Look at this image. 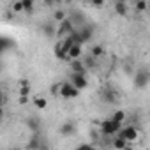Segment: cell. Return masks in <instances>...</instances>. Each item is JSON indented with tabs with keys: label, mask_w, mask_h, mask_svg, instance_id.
Returning <instances> with one entry per match:
<instances>
[{
	"label": "cell",
	"mask_w": 150,
	"mask_h": 150,
	"mask_svg": "<svg viewBox=\"0 0 150 150\" xmlns=\"http://www.w3.org/2000/svg\"><path fill=\"white\" fill-rule=\"evenodd\" d=\"M80 96V90L74 87L71 81H62V85H60V97L62 99H74V97H78Z\"/></svg>",
	"instance_id": "cell-1"
},
{
	"label": "cell",
	"mask_w": 150,
	"mask_h": 150,
	"mask_svg": "<svg viewBox=\"0 0 150 150\" xmlns=\"http://www.w3.org/2000/svg\"><path fill=\"white\" fill-rule=\"evenodd\" d=\"M101 131H103V134H106V136H113V134H118V132L122 131V124L115 122L113 118H108V120L101 122Z\"/></svg>",
	"instance_id": "cell-2"
},
{
	"label": "cell",
	"mask_w": 150,
	"mask_h": 150,
	"mask_svg": "<svg viewBox=\"0 0 150 150\" xmlns=\"http://www.w3.org/2000/svg\"><path fill=\"white\" fill-rule=\"evenodd\" d=\"M118 136H122L127 143H136L141 134H139V131L134 125H127V127H122V131L118 132Z\"/></svg>",
	"instance_id": "cell-3"
},
{
	"label": "cell",
	"mask_w": 150,
	"mask_h": 150,
	"mask_svg": "<svg viewBox=\"0 0 150 150\" xmlns=\"http://www.w3.org/2000/svg\"><path fill=\"white\" fill-rule=\"evenodd\" d=\"M148 83H150V71L139 69V71L136 72V76H134V85H136V88H145V87H148Z\"/></svg>",
	"instance_id": "cell-4"
},
{
	"label": "cell",
	"mask_w": 150,
	"mask_h": 150,
	"mask_svg": "<svg viewBox=\"0 0 150 150\" xmlns=\"http://www.w3.org/2000/svg\"><path fill=\"white\" fill-rule=\"evenodd\" d=\"M74 32H76V28H74V23L71 20H65V21H62L58 25V37L60 39H65V37L72 35Z\"/></svg>",
	"instance_id": "cell-5"
},
{
	"label": "cell",
	"mask_w": 150,
	"mask_h": 150,
	"mask_svg": "<svg viewBox=\"0 0 150 150\" xmlns=\"http://www.w3.org/2000/svg\"><path fill=\"white\" fill-rule=\"evenodd\" d=\"M78 90H85L88 87V80L85 74H71V80H69Z\"/></svg>",
	"instance_id": "cell-6"
},
{
	"label": "cell",
	"mask_w": 150,
	"mask_h": 150,
	"mask_svg": "<svg viewBox=\"0 0 150 150\" xmlns=\"http://www.w3.org/2000/svg\"><path fill=\"white\" fill-rule=\"evenodd\" d=\"M81 55H83V48H81V46H78V44H74V46L69 50V53H67L69 62H72V60H80V58H81Z\"/></svg>",
	"instance_id": "cell-7"
},
{
	"label": "cell",
	"mask_w": 150,
	"mask_h": 150,
	"mask_svg": "<svg viewBox=\"0 0 150 150\" xmlns=\"http://www.w3.org/2000/svg\"><path fill=\"white\" fill-rule=\"evenodd\" d=\"M27 127H28V131H32L34 134H37L39 129H41V120L37 117H28L27 118Z\"/></svg>",
	"instance_id": "cell-8"
},
{
	"label": "cell",
	"mask_w": 150,
	"mask_h": 150,
	"mask_svg": "<svg viewBox=\"0 0 150 150\" xmlns=\"http://www.w3.org/2000/svg\"><path fill=\"white\" fill-rule=\"evenodd\" d=\"M69 64H71L72 74H85L87 67H85V64H83L81 60H72V62H69Z\"/></svg>",
	"instance_id": "cell-9"
},
{
	"label": "cell",
	"mask_w": 150,
	"mask_h": 150,
	"mask_svg": "<svg viewBox=\"0 0 150 150\" xmlns=\"http://www.w3.org/2000/svg\"><path fill=\"white\" fill-rule=\"evenodd\" d=\"M80 35H81V39H83V42H88V41L92 39V35H94V28H92L90 25H85V27H80Z\"/></svg>",
	"instance_id": "cell-10"
},
{
	"label": "cell",
	"mask_w": 150,
	"mask_h": 150,
	"mask_svg": "<svg viewBox=\"0 0 150 150\" xmlns=\"http://www.w3.org/2000/svg\"><path fill=\"white\" fill-rule=\"evenodd\" d=\"M42 143H44V141L39 138V134H34V138L27 143V150H41Z\"/></svg>",
	"instance_id": "cell-11"
},
{
	"label": "cell",
	"mask_w": 150,
	"mask_h": 150,
	"mask_svg": "<svg viewBox=\"0 0 150 150\" xmlns=\"http://www.w3.org/2000/svg\"><path fill=\"white\" fill-rule=\"evenodd\" d=\"M42 32H44L46 37H55V35H58V27H55L53 23H44Z\"/></svg>",
	"instance_id": "cell-12"
},
{
	"label": "cell",
	"mask_w": 150,
	"mask_h": 150,
	"mask_svg": "<svg viewBox=\"0 0 150 150\" xmlns=\"http://www.w3.org/2000/svg\"><path fill=\"white\" fill-rule=\"evenodd\" d=\"M115 13L118 14V16H127V13H129V6L125 4V2H122V0H118V2H115Z\"/></svg>",
	"instance_id": "cell-13"
},
{
	"label": "cell",
	"mask_w": 150,
	"mask_h": 150,
	"mask_svg": "<svg viewBox=\"0 0 150 150\" xmlns=\"http://www.w3.org/2000/svg\"><path fill=\"white\" fill-rule=\"evenodd\" d=\"M58 131H60L62 136H71V134L74 132V124H72V122H64Z\"/></svg>",
	"instance_id": "cell-14"
},
{
	"label": "cell",
	"mask_w": 150,
	"mask_h": 150,
	"mask_svg": "<svg viewBox=\"0 0 150 150\" xmlns=\"http://www.w3.org/2000/svg\"><path fill=\"white\" fill-rule=\"evenodd\" d=\"M111 145H113V148H115V150H125V148L129 146V143H127L122 136H117V138L111 141Z\"/></svg>",
	"instance_id": "cell-15"
},
{
	"label": "cell",
	"mask_w": 150,
	"mask_h": 150,
	"mask_svg": "<svg viewBox=\"0 0 150 150\" xmlns=\"http://www.w3.org/2000/svg\"><path fill=\"white\" fill-rule=\"evenodd\" d=\"M55 57L58 58V60H69V57H67V51L60 46V42H57L55 44Z\"/></svg>",
	"instance_id": "cell-16"
},
{
	"label": "cell",
	"mask_w": 150,
	"mask_h": 150,
	"mask_svg": "<svg viewBox=\"0 0 150 150\" xmlns=\"http://www.w3.org/2000/svg\"><path fill=\"white\" fill-rule=\"evenodd\" d=\"M125 117H127V113H125L124 110H117V111H113V115H111V118H113L115 122H118V124H124Z\"/></svg>",
	"instance_id": "cell-17"
},
{
	"label": "cell",
	"mask_w": 150,
	"mask_h": 150,
	"mask_svg": "<svg viewBox=\"0 0 150 150\" xmlns=\"http://www.w3.org/2000/svg\"><path fill=\"white\" fill-rule=\"evenodd\" d=\"M104 55V48L101 46V44H96V46H92V51H90V57H94L96 60L99 58V57H103Z\"/></svg>",
	"instance_id": "cell-18"
},
{
	"label": "cell",
	"mask_w": 150,
	"mask_h": 150,
	"mask_svg": "<svg viewBox=\"0 0 150 150\" xmlns=\"http://www.w3.org/2000/svg\"><path fill=\"white\" fill-rule=\"evenodd\" d=\"M20 96H30V83L27 80L20 81Z\"/></svg>",
	"instance_id": "cell-19"
},
{
	"label": "cell",
	"mask_w": 150,
	"mask_h": 150,
	"mask_svg": "<svg viewBox=\"0 0 150 150\" xmlns=\"http://www.w3.org/2000/svg\"><path fill=\"white\" fill-rule=\"evenodd\" d=\"M53 20H55V21H58V23L65 21V20H67V18H65V11H62V9H57V11H55V14H53Z\"/></svg>",
	"instance_id": "cell-20"
},
{
	"label": "cell",
	"mask_w": 150,
	"mask_h": 150,
	"mask_svg": "<svg viewBox=\"0 0 150 150\" xmlns=\"http://www.w3.org/2000/svg\"><path fill=\"white\" fill-rule=\"evenodd\" d=\"M34 106H35L37 110H44V108L48 106V101L42 99V97H35V99H34Z\"/></svg>",
	"instance_id": "cell-21"
},
{
	"label": "cell",
	"mask_w": 150,
	"mask_h": 150,
	"mask_svg": "<svg viewBox=\"0 0 150 150\" xmlns=\"http://www.w3.org/2000/svg\"><path fill=\"white\" fill-rule=\"evenodd\" d=\"M134 7H136V11H138V13H143V11H146L148 4L145 2V0H138V2L134 4Z\"/></svg>",
	"instance_id": "cell-22"
},
{
	"label": "cell",
	"mask_w": 150,
	"mask_h": 150,
	"mask_svg": "<svg viewBox=\"0 0 150 150\" xmlns=\"http://www.w3.org/2000/svg\"><path fill=\"white\" fill-rule=\"evenodd\" d=\"M23 7H25V13L30 14L34 11V0H23Z\"/></svg>",
	"instance_id": "cell-23"
},
{
	"label": "cell",
	"mask_w": 150,
	"mask_h": 150,
	"mask_svg": "<svg viewBox=\"0 0 150 150\" xmlns=\"http://www.w3.org/2000/svg\"><path fill=\"white\" fill-rule=\"evenodd\" d=\"M60 85H62V83H53V85H51V88H50V94H51V96H55V97H57V96L60 97Z\"/></svg>",
	"instance_id": "cell-24"
},
{
	"label": "cell",
	"mask_w": 150,
	"mask_h": 150,
	"mask_svg": "<svg viewBox=\"0 0 150 150\" xmlns=\"http://www.w3.org/2000/svg\"><path fill=\"white\" fill-rule=\"evenodd\" d=\"M13 11H14V13H25L23 0H21V2H14V4H13Z\"/></svg>",
	"instance_id": "cell-25"
},
{
	"label": "cell",
	"mask_w": 150,
	"mask_h": 150,
	"mask_svg": "<svg viewBox=\"0 0 150 150\" xmlns=\"http://www.w3.org/2000/svg\"><path fill=\"white\" fill-rule=\"evenodd\" d=\"M104 101H106V103H115V101H117L115 92H106V94H104Z\"/></svg>",
	"instance_id": "cell-26"
},
{
	"label": "cell",
	"mask_w": 150,
	"mask_h": 150,
	"mask_svg": "<svg viewBox=\"0 0 150 150\" xmlns=\"http://www.w3.org/2000/svg\"><path fill=\"white\" fill-rule=\"evenodd\" d=\"M76 150H96V146H94V145H90V143H83V145H80Z\"/></svg>",
	"instance_id": "cell-27"
},
{
	"label": "cell",
	"mask_w": 150,
	"mask_h": 150,
	"mask_svg": "<svg viewBox=\"0 0 150 150\" xmlns=\"http://www.w3.org/2000/svg\"><path fill=\"white\" fill-rule=\"evenodd\" d=\"M18 103H20V104H27V103H28V96H20V97H18Z\"/></svg>",
	"instance_id": "cell-28"
},
{
	"label": "cell",
	"mask_w": 150,
	"mask_h": 150,
	"mask_svg": "<svg viewBox=\"0 0 150 150\" xmlns=\"http://www.w3.org/2000/svg\"><path fill=\"white\" fill-rule=\"evenodd\" d=\"M92 6H94V7H103V6H104V2H103V0H99V2L96 0V2H92Z\"/></svg>",
	"instance_id": "cell-29"
},
{
	"label": "cell",
	"mask_w": 150,
	"mask_h": 150,
	"mask_svg": "<svg viewBox=\"0 0 150 150\" xmlns=\"http://www.w3.org/2000/svg\"><path fill=\"white\" fill-rule=\"evenodd\" d=\"M7 150H20V148H7Z\"/></svg>",
	"instance_id": "cell-30"
},
{
	"label": "cell",
	"mask_w": 150,
	"mask_h": 150,
	"mask_svg": "<svg viewBox=\"0 0 150 150\" xmlns=\"http://www.w3.org/2000/svg\"><path fill=\"white\" fill-rule=\"evenodd\" d=\"M125 150H132V148H131V146H127V148H125Z\"/></svg>",
	"instance_id": "cell-31"
}]
</instances>
